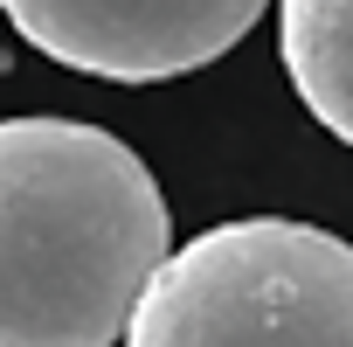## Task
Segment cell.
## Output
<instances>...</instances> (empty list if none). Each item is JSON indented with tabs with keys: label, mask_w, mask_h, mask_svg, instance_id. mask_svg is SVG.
Returning a JSON list of instances; mask_svg holds the SVG:
<instances>
[{
	"label": "cell",
	"mask_w": 353,
	"mask_h": 347,
	"mask_svg": "<svg viewBox=\"0 0 353 347\" xmlns=\"http://www.w3.org/2000/svg\"><path fill=\"white\" fill-rule=\"evenodd\" d=\"M173 216L152 167L83 118H0V347H111Z\"/></svg>",
	"instance_id": "6da1fadb"
},
{
	"label": "cell",
	"mask_w": 353,
	"mask_h": 347,
	"mask_svg": "<svg viewBox=\"0 0 353 347\" xmlns=\"http://www.w3.org/2000/svg\"><path fill=\"white\" fill-rule=\"evenodd\" d=\"M125 347H353V243L291 216L215 223L152 271Z\"/></svg>",
	"instance_id": "7a4b0ae2"
},
{
	"label": "cell",
	"mask_w": 353,
	"mask_h": 347,
	"mask_svg": "<svg viewBox=\"0 0 353 347\" xmlns=\"http://www.w3.org/2000/svg\"><path fill=\"white\" fill-rule=\"evenodd\" d=\"M28 49L104 84H166L229 56L263 0H0Z\"/></svg>",
	"instance_id": "3957f363"
},
{
	"label": "cell",
	"mask_w": 353,
	"mask_h": 347,
	"mask_svg": "<svg viewBox=\"0 0 353 347\" xmlns=\"http://www.w3.org/2000/svg\"><path fill=\"white\" fill-rule=\"evenodd\" d=\"M277 49L305 111L353 146V0H277Z\"/></svg>",
	"instance_id": "277c9868"
}]
</instances>
